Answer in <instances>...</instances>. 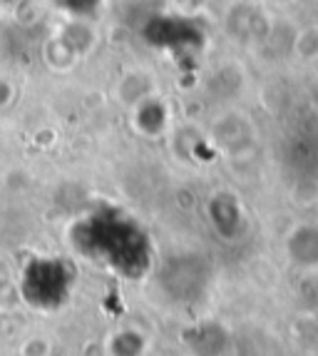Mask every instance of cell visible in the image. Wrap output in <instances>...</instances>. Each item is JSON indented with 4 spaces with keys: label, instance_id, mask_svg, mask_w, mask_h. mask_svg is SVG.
Wrapping results in <instances>:
<instances>
[{
    "label": "cell",
    "instance_id": "6da1fadb",
    "mask_svg": "<svg viewBox=\"0 0 318 356\" xmlns=\"http://www.w3.org/2000/svg\"><path fill=\"white\" fill-rule=\"evenodd\" d=\"M83 244L92 250V254L110 259L107 264H115V267H135L137 257L144 252V239L140 232L130 225V220H122L115 214L94 217Z\"/></svg>",
    "mask_w": 318,
    "mask_h": 356
}]
</instances>
